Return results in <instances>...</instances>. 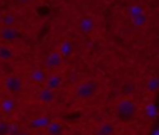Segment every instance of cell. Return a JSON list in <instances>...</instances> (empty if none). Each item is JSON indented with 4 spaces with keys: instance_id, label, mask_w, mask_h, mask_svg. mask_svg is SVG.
Here are the masks:
<instances>
[{
    "instance_id": "8992f818",
    "label": "cell",
    "mask_w": 159,
    "mask_h": 135,
    "mask_svg": "<svg viewBox=\"0 0 159 135\" xmlns=\"http://www.w3.org/2000/svg\"><path fill=\"white\" fill-rule=\"evenodd\" d=\"M46 77H47V72L43 68H40V67L32 68L30 71V74H29V78L35 84H43L45 81H46Z\"/></svg>"
},
{
    "instance_id": "3957f363",
    "label": "cell",
    "mask_w": 159,
    "mask_h": 135,
    "mask_svg": "<svg viewBox=\"0 0 159 135\" xmlns=\"http://www.w3.org/2000/svg\"><path fill=\"white\" fill-rule=\"evenodd\" d=\"M4 88L7 93L12 94V95H16L19 93L22 92L24 89V83H22V79L19 77V76H15V74H10L7 76L5 79H4Z\"/></svg>"
},
{
    "instance_id": "9a60e30c",
    "label": "cell",
    "mask_w": 159,
    "mask_h": 135,
    "mask_svg": "<svg viewBox=\"0 0 159 135\" xmlns=\"http://www.w3.org/2000/svg\"><path fill=\"white\" fill-rule=\"evenodd\" d=\"M16 22V16L11 12H6L0 17V24L2 27H12Z\"/></svg>"
},
{
    "instance_id": "277c9868",
    "label": "cell",
    "mask_w": 159,
    "mask_h": 135,
    "mask_svg": "<svg viewBox=\"0 0 159 135\" xmlns=\"http://www.w3.org/2000/svg\"><path fill=\"white\" fill-rule=\"evenodd\" d=\"M96 28V21L92 16H82L80 20H78V24H77V30L83 33V35H89L94 31Z\"/></svg>"
},
{
    "instance_id": "ac0fdd59",
    "label": "cell",
    "mask_w": 159,
    "mask_h": 135,
    "mask_svg": "<svg viewBox=\"0 0 159 135\" xmlns=\"http://www.w3.org/2000/svg\"><path fill=\"white\" fill-rule=\"evenodd\" d=\"M120 90L124 95H129L135 90V84L132 81H125L124 83H122L120 85Z\"/></svg>"
},
{
    "instance_id": "d6986e66",
    "label": "cell",
    "mask_w": 159,
    "mask_h": 135,
    "mask_svg": "<svg viewBox=\"0 0 159 135\" xmlns=\"http://www.w3.org/2000/svg\"><path fill=\"white\" fill-rule=\"evenodd\" d=\"M50 123V119L46 118V116H40V118H36L31 121V126L34 128H46L47 124Z\"/></svg>"
},
{
    "instance_id": "2e32d148",
    "label": "cell",
    "mask_w": 159,
    "mask_h": 135,
    "mask_svg": "<svg viewBox=\"0 0 159 135\" xmlns=\"http://www.w3.org/2000/svg\"><path fill=\"white\" fill-rule=\"evenodd\" d=\"M130 21H132V25H133L134 27L142 28V27H144V26L147 25L148 17H147L145 12H143V14H139V15H137V16H134V17H130Z\"/></svg>"
},
{
    "instance_id": "e0dca14e",
    "label": "cell",
    "mask_w": 159,
    "mask_h": 135,
    "mask_svg": "<svg viewBox=\"0 0 159 135\" xmlns=\"http://www.w3.org/2000/svg\"><path fill=\"white\" fill-rule=\"evenodd\" d=\"M145 88L148 92L150 93H155L159 88V79L157 77H150L149 79H147L145 82Z\"/></svg>"
},
{
    "instance_id": "603a6c76",
    "label": "cell",
    "mask_w": 159,
    "mask_h": 135,
    "mask_svg": "<svg viewBox=\"0 0 159 135\" xmlns=\"http://www.w3.org/2000/svg\"><path fill=\"white\" fill-rule=\"evenodd\" d=\"M16 135H31V134H30L29 131H21V130H20V131H19Z\"/></svg>"
},
{
    "instance_id": "5b68a950",
    "label": "cell",
    "mask_w": 159,
    "mask_h": 135,
    "mask_svg": "<svg viewBox=\"0 0 159 135\" xmlns=\"http://www.w3.org/2000/svg\"><path fill=\"white\" fill-rule=\"evenodd\" d=\"M62 62H63V58H62V56L58 53L57 50L50 52V53L46 56L45 61H43L46 68H50V69H56V68L61 67Z\"/></svg>"
},
{
    "instance_id": "6da1fadb",
    "label": "cell",
    "mask_w": 159,
    "mask_h": 135,
    "mask_svg": "<svg viewBox=\"0 0 159 135\" xmlns=\"http://www.w3.org/2000/svg\"><path fill=\"white\" fill-rule=\"evenodd\" d=\"M114 114H116L117 119L123 121V123L132 121L137 115V104H135V102L129 97L122 98L120 100L117 102V104L114 107Z\"/></svg>"
},
{
    "instance_id": "9c48e42d",
    "label": "cell",
    "mask_w": 159,
    "mask_h": 135,
    "mask_svg": "<svg viewBox=\"0 0 159 135\" xmlns=\"http://www.w3.org/2000/svg\"><path fill=\"white\" fill-rule=\"evenodd\" d=\"M37 99L43 103V104H50V103H53V100L56 99V93L46 87L41 88L39 92H37Z\"/></svg>"
},
{
    "instance_id": "7a4b0ae2",
    "label": "cell",
    "mask_w": 159,
    "mask_h": 135,
    "mask_svg": "<svg viewBox=\"0 0 159 135\" xmlns=\"http://www.w3.org/2000/svg\"><path fill=\"white\" fill-rule=\"evenodd\" d=\"M99 89V84L97 81L94 79H84L82 82H80L76 87V97L78 99H82V100H88V99H92L97 92Z\"/></svg>"
},
{
    "instance_id": "7c38bea8",
    "label": "cell",
    "mask_w": 159,
    "mask_h": 135,
    "mask_svg": "<svg viewBox=\"0 0 159 135\" xmlns=\"http://www.w3.org/2000/svg\"><path fill=\"white\" fill-rule=\"evenodd\" d=\"M114 134H116V126L111 121L101 123L94 131V135H114Z\"/></svg>"
},
{
    "instance_id": "7402d4cb",
    "label": "cell",
    "mask_w": 159,
    "mask_h": 135,
    "mask_svg": "<svg viewBox=\"0 0 159 135\" xmlns=\"http://www.w3.org/2000/svg\"><path fill=\"white\" fill-rule=\"evenodd\" d=\"M10 134V123L5 120H0V135H9Z\"/></svg>"
},
{
    "instance_id": "8fae6325",
    "label": "cell",
    "mask_w": 159,
    "mask_h": 135,
    "mask_svg": "<svg viewBox=\"0 0 159 135\" xmlns=\"http://www.w3.org/2000/svg\"><path fill=\"white\" fill-rule=\"evenodd\" d=\"M17 37L19 33L14 27H2L0 30V38L4 42H14Z\"/></svg>"
},
{
    "instance_id": "44dd1931",
    "label": "cell",
    "mask_w": 159,
    "mask_h": 135,
    "mask_svg": "<svg viewBox=\"0 0 159 135\" xmlns=\"http://www.w3.org/2000/svg\"><path fill=\"white\" fill-rule=\"evenodd\" d=\"M145 114L148 118H155L157 116V107L154 103H149L147 107H145Z\"/></svg>"
},
{
    "instance_id": "ba28073f",
    "label": "cell",
    "mask_w": 159,
    "mask_h": 135,
    "mask_svg": "<svg viewBox=\"0 0 159 135\" xmlns=\"http://www.w3.org/2000/svg\"><path fill=\"white\" fill-rule=\"evenodd\" d=\"M16 109V102L10 98V97H5L2 99H0V111L5 115H10L15 111Z\"/></svg>"
},
{
    "instance_id": "4fadbf2b",
    "label": "cell",
    "mask_w": 159,
    "mask_h": 135,
    "mask_svg": "<svg viewBox=\"0 0 159 135\" xmlns=\"http://www.w3.org/2000/svg\"><path fill=\"white\" fill-rule=\"evenodd\" d=\"M73 43L70 41V40H63L61 43H60V47H58V53L62 56V58H67L70 57L72 53H73Z\"/></svg>"
},
{
    "instance_id": "ffe728a7",
    "label": "cell",
    "mask_w": 159,
    "mask_h": 135,
    "mask_svg": "<svg viewBox=\"0 0 159 135\" xmlns=\"http://www.w3.org/2000/svg\"><path fill=\"white\" fill-rule=\"evenodd\" d=\"M143 12H144L143 7L140 5H138V4H134V5H132V6L128 7V15L130 17H134V16H137L139 14H143Z\"/></svg>"
},
{
    "instance_id": "d4e9b609",
    "label": "cell",
    "mask_w": 159,
    "mask_h": 135,
    "mask_svg": "<svg viewBox=\"0 0 159 135\" xmlns=\"http://www.w3.org/2000/svg\"><path fill=\"white\" fill-rule=\"evenodd\" d=\"M102 1H112V0H102Z\"/></svg>"
},
{
    "instance_id": "30bf717a",
    "label": "cell",
    "mask_w": 159,
    "mask_h": 135,
    "mask_svg": "<svg viewBox=\"0 0 159 135\" xmlns=\"http://www.w3.org/2000/svg\"><path fill=\"white\" fill-rule=\"evenodd\" d=\"M46 129V134L47 135H63L65 133V128L62 125V123L57 121V120H50V123L47 124Z\"/></svg>"
},
{
    "instance_id": "52a82bcc",
    "label": "cell",
    "mask_w": 159,
    "mask_h": 135,
    "mask_svg": "<svg viewBox=\"0 0 159 135\" xmlns=\"http://www.w3.org/2000/svg\"><path fill=\"white\" fill-rule=\"evenodd\" d=\"M45 87L51 89V90H56L61 87L62 84V76L60 73H52V74H47L46 81H45Z\"/></svg>"
},
{
    "instance_id": "5bb4252c",
    "label": "cell",
    "mask_w": 159,
    "mask_h": 135,
    "mask_svg": "<svg viewBox=\"0 0 159 135\" xmlns=\"http://www.w3.org/2000/svg\"><path fill=\"white\" fill-rule=\"evenodd\" d=\"M15 57V51L7 45H0V61L9 62Z\"/></svg>"
},
{
    "instance_id": "cb8c5ba5",
    "label": "cell",
    "mask_w": 159,
    "mask_h": 135,
    "mask_svg": "<svg viewBox=\"0 0 159 135\" xmlns=\"http://www.w3.org/2000/svg\"><path fill=\"white\" fill-rule=\"evenodd\" d=\"M20 4H29V2H31V1H34V0H17Z\"/></svg>"
},
{
    "instance_id": "484cf974",
    "label": "cell",
    "mask_w": 159,
    "mask_h": 135,
    "mask_svg": "<svg viewBox=\"0 0 159 135\" xmlns=\"http://www.w3.org/2000/svg\"><path fill=\"white\" fill-rule=\"evenodd\" d=\"M1 73H2V72H1V69H0V78H1Z\"/></svg>"
}]
</instances>
